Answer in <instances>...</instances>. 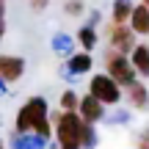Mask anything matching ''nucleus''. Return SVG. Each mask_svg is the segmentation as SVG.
Here are the masks:
<instances>
[{
    "label": "nucleus",
    "instance_id": "nucleus-6",
    "mask_svg": "<svg viewBox=\"0 0 149 149\" xmlns=\"http://www.w3.org/2000/svg\"><path fill=\"white\" fill-rule=\"evenodd\" d=\"M25 72V61L17 55H0V80L3 83H17Z\"/></svg>",
    "mask_w": 149,
    "mask_h": 149
},
{
    "label": "nucleus",
    "instance_id": "nucleus-8",
    "mask_svg": "<svg viewBox=\"0 0 149 149\" xmlns=\"http://www.w3.org/2000/svg\"><path fill=\"white\" fill-rule=\"evenodd\" d=\"M130 28H133L135 33H149V6L141 3L133 8V14H130Z\"/></svg>",
    "mask_w": 149,
    "mask_h": 149
},
{
    "label": "nucleus",
    "instance_id": "nucleus-5",
    "mask_svg": "<svg viewBox=\"0 0 149 149\" xmlns=\"http://www.w3.org/2000/svg\"><path fill=\"white\" fill-rule=\"evenodd\" d=\"M133 28H127L124 22H113L111 28H108V36H111V47L119 50V53H130V50L135 47L133 42Z\"/></svg>",
    "mask_w": 149,
    "mask_h": 149
},
{
    "label": "nucleus",
    "instance_id": "nucleus-16",
    "mask_svg": "<svg viewBox=\"0 0 149 149\" xmlns=\"http://www.w3.org/2000/svg\"><path fill=\"white\" fill-rule=\"evenodd\" d=\"M138 149H149V133L144 135V141H141V144H138Z\"/></svg>",
    "mask_w": 149,
    "mask_h": 149
},
{
    "label": "nucleus",
    "instance_id": "nucleus-7",
    "mask_svg": "<svg viewBox=\"0 0 149 149\" xmlns=\"http://www.w3.org/2000/svg\"><path fill=\"white\" fill-rule=\"evenodd\" d=\"M80 116H83V119H86L88 124L100 122V119H102V102L97 100L94 94L83 97V100H80Z\"/></svg>",
    "mask_w": 149,
    "mask_h": 149
},
{
    "label": "nucleus",
    "instance_id": "nucleus-3",
    "mask_svg": "<svg viewBox=\"0 0 149 149\" xmlns=\"http://www.w3.org/2000/svg\"><path fill=\"white\" fill-rule=\"evenodd\" d=\"M105 66H108V74H111L119 86H130V83L135 80V66H133V61H127V58H124V53H119V50H111V53H108Z\"/></svg>",
    "mask_w": 149,
    "mask_h": 149
},
{
    "label": "nucleus",
    "instance_id": "nucleus-12",
    "mask_svg": "<svg viewBox=\"0 0 149 149\" xmlns=\"http://www.w3.org/2000/svg\"><path fill=\"white\" fill-rule=\"evenodd\" d=\"M130 14H133V6L127 0H116L113 3V22H127Z\"/></svg>",
    "mask_w": 149,
    "mask_h": 149
},
{
    "label": "nucleus",
    "instance_id": "nucleus-18",
    "mask_svg": "<svg viewBox=\"0 0 149 149\" xmlns=\"http://www.w3.org/2000/svg\"><path fill=\"white\" fill-rule=\"evenodd\" d=\"M3 31H6V25H3V17H0V36H3Z\"/></svg>",
    "mask_w": 149,
    "mask_h": 149
},
{
    "label": "nucleus",
    "instance_id": "nucleus-2",
    "mask_svg": "<svg viewBox=\"0 0 149 149\" xmlns=\"http://www.w3.org/2000/svg\"><path fill=\"white\" fill-rule=\"evenodd\" d=\"M86 130H88V122L74 111H64L55 116V138L61 149H80L86 141Z\"/></svg>",
    "mask_w": 149,
    "mask_h": 149
},
{
    "label": "nucleus",
    "instance_id": "nucleus-14",
    "mask_svg": "<svg viewBox=\"0 0 149 149\" xmlns=\"http://www.w3.org/2000/svg\"><path fill=\"white\" fill-rule=\"evenodd\" d=\"M61 108H64V111H74V108H80V102H77V97H74L72 91H64V97H61Z\"/></svg>",
    "mask_w": 149,
    "mask_h": 149
},
{
    "label": "nucleus",
    "instance_id": "nucleus-17",
    "mask_svg": "<svg viewBox=\"0 0 149 149\" xmlns=\"http://www.w3.org/2000/svg\"><path fill=\"white\" fill-rule=\"evenodd\" d=\"M47 6V0H33V8H44Z\"/></svg>",
    "mask_w": 149,
    "mask_h": 149
},
{
    "label": "nucleus",
    "instance_id": "nucleus-15",
    "mask_svg": "<svg viewBox=\"0 0 149 149\" xmlns=\"http://www.w3.org/2000/svg\"><path fill=\"white\" fill-rule=\"evenodd\" d=\"M66 11H69V14H80V11H83V3H80V0H69V3H66Z\"/></svg>",
    "mask_w": 149,
    "mask_h": 149
},
{
    "label": "nucleus",
    "instance_id": "nucleus-11",
    "mask_svg": "<svg viewBox=\"0 0 149 149\" xmlns=\"http://www.w3.org/2000/svg\"><path fill=\"white\" fill-rule=\"evenodd\" d=\"M69 69L74 74H83V72H88L91 69V55L88 53H80V55H74V58L69 61Z\"/></svg>",
    "mask_w": 149,
    "mask_h": 149
},
{
    "label": "nucleus",
    "instance_id": "nucleus-10",
    "mask_svg": "<svg viewBox=\"0 0 149 149\" xmlns=\"http://www.w3.org/2000/svg\"><path fill=\"white\" fill-rule=\"evenodd\" d=\"M127 88H130L127 97H130V102H133L135 108H146V105H149V94H146V88H144L141 83H135V80H133Z\"/></svg>",
    "mask_w": 149,
    "mask_h": 149
},
{
    "label": "nucleus",
    "instance_id": "nucleus-19",
    "mask_svg": "<svg viewBox=\"0 0 149 149\" xmlns=\"http://www.w3.org/2000/svg\"><path fill=\"white\" fill-rule=\"evenodd\" d=\"M141 3H146V6H149V0H141Z\"/></svg>",
    "mask_w": 149,
    "mask_h": 149
},
{
    "label": "nucleus",
    "instance_id": "nucleus-9",
    "mask_svg": "<svg viewBox=\"0 0 149 149\" xmlns=\"http://www.w3.org/2000/svg\"><path fill=\"white\" fill-rule=\"evenodd\" d=\"M133 66H135V72L149 77V47L146 44H135L133 47Z\"/></svg>",
    "mask_w": 149,
    "mask_h": 149
},
{
    "label": "nucleus",
    "instance_id": "nucleus-13",
    "mask_svg": "<svg viewBox=\"0 0 149 149\" xmlns=\"http://www.w3.org/2000/svg\"><path fill=\"white\" fill-rule=\"evenodd\" d=\"M77 39H80V44H83L86 50H88V47H94V42H97V36H94V28H80Z\"/></svg>",
    "mask_w": 149,
    "mask_h": 149
},
{
    "label": "nucleus",
    "instance_id": "nucleus-4",
    "mask_svg": "<svg viewBox=\"0 0 149 149\" xmlns=\"http://www.w3.org/2000/svg\"><path fill=\"white\" fill-rule=\"evenodd\" d=\"M88 91L102 102V105H116L122 100V91H119V83L111 77V74H94L91 77V86Z\"/></svg>",
    "mask_w": 149,
    "mask_h": 149
},
{
    "label": "nucleus",
    "instance_id": "nucleus-1",
    "mask_svg": "<svg viewBox=\"0 0 149 149\" xmlns=\"http://www.w3.org/2000/svg\"><path fill=\"white\" fill-rule=\"evenodd\" d=\"M19 133H36L42 138L50 135V119H47V100L33 97L17 113V135Z\"/></svg>",
    "mask_w": 149,
    "mask_h": 149
},
{
    "label": "nucleus",
    "instance_id": "nucleus-20",
    "mask_svg": "<svg viewBox=\"0 0 149 149\" xmlns=\"http://www.w3.org/2000/svg\"><path fill=\"white\" fill-rule=\"evenodd\" d=\"M0 149H3V141H0Z\"/></svg>",
    "mask_w": 149,
    "mask_h": 149
}]
</instances>
